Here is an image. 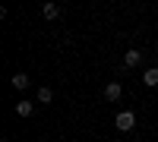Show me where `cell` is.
I'll list each match as a JSON object with an SVG mask.
<instances>
[{
	"label": "cell",
	"mask_w": 158,
	"mask_h": 142,
	"mask_svg": "<svg viewBox=\"0 0 158 142\" xmlns=\"http://www.w3.org/2000/svg\"><path fill=\"white\" fill-rule=\"evenodd\" d=\"M114 126H117L120 133H130V130L136 126V114H133V111H120V114L114 117Z\"/></svg>",
	"instance_id": "1"
},
{
	"label": "cell",
	"mask_w": 158,
	"mask_h": 142,
	"mask_svg": "<svg viewBox=\"0 0 158 142\" xmlns=\"http://www.w3.org/2000/svg\"><path fill=\"white\" fill-rule=\"evenodd\" d=\"M139 63H142V51H139V47H130L127 54H123V67L133 70V67H139Z\"/></svg>",
	"instance_id": "2"
},
{
	"label": "cell",
	"mask_w": 158,
	"mask_h": 142,
	"mask_svg": "<svg viewBox=\"0 0 158 142\" xmlns=\"http://www.w3.org/2000/svg\"><path fill=\"white\" fill-rule=\"evenodd\" d=\"M120 95H123V82H108L104 85V98L108 101H120Z\"/></svg>",
	"instance_id": "3"
},
{
	"label": "cell",
	"mask_w": 158,
	"mask_h": 142,
	"mask_svg": "<svg viewBox=\"0 0 158 142\" xmlns=\"http://www.w3.org/2000/svg\"><path fill=\"white\" fill-rule=\"evenodd\" d=\"M35 101H38V104H51V101H54V92H51L48 85H41V88L35 92Z\"/></svg>",
	"instance_id": "4"
},
{
	"label": "cell",
	"mask_w": 158,
	"mask_h": 142,
	"mask_svg": "<svg viewBox=\"0 0 158 142\" xmlns=\"http://www.w3.org/2000/svg\"><path fill=\"white\" fill-rule=\"evenodd\" d=\"M16 114L19 117H32L35 114V101H16Z\"/></svg>",
	"instance_id": "5"
},
{
	"label": "cell",
	"mask_w": 158,
	"mask_h": 142,
	"mask_svg": "<svg viewBox=\"0 0 158 142\" xmlns=\"http://www.w3.org/2000/svg\"><path fill=\"white\" fill-rule=\"evenodd\" d=\"M142 82H146L149 88H155L158 85V67H149L146 73H142Z\"/></svg>",
	"instance_id": "6"
},
{
	"label": "cell",
	"mask_w": 158,
	"mask_h": 142,
	"mask_svg": "<svg viewBox=\"0 0 158 142\" xmlns=\"http://www.w3.org/2000/svg\"><path fill=\"white\" fill-rule=\"evenodd\" d=\"M10 85L22 92V88H29V76H25V73H16V76H10Z\"/></svg>",
	"instance_id": "7"
},
{
	"label": "cell",
	"mask_w": 158,
	"mask_h": 142,
	"mask_svg": "<svg viewBox=\"0 0 158 142\" xmlns=\"http://www.w3.org/2000/svg\"><path fill=\"white\" fill-rule=\"evenodd\" d=\"M41 16H44V19H57V16H60V6H57V3H44V6H41Z\"/></svg>",
	"instance_id": "8"
},
{
	"label": "cell",
	"mask_w": 158,
	"mask_h": 142,
	"mask_svg": "<svg viewBox=\"0 0 158 142\" xmlns=\"http://www.w3.org/2000/svg\"><path fill=\"white\" fill-rule=\"evenodd\" d=\"M133 142H142V139H133Z\"/></svg>",
	"instance_id": "9"
}]
</instances>
